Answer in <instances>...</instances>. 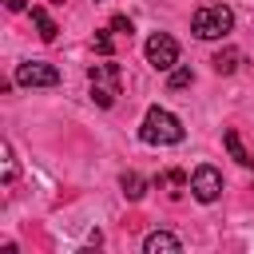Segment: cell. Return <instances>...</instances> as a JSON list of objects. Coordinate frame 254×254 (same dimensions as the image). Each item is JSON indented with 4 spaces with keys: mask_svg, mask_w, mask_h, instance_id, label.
<instances>
[{
    "mask_svg": "<svg viewBox=\"0 0 254 254\" xmlns=\"http://www.w3.org/2000/svg\"><path fill=\"white\" fill-rule=\"evenodd\" d=\"M111 32H119V36H131V20H127V16H111Z\"/></svg>",
    "mask_w": 254,
    "mask_h": 254,
    "instance_id": "15",
    "label": "cell"
},
{
    "mask_svg": "<svg viewBox=\"0 0 254 254\" xmlns=\"http://www.w3.org/2000/svg\"><path fill=\"white\" fill-rule=\"evenodd\" d=\"M230 28H234V12H230L226 4H206V8H198L194 20H190V32H194L198 40H222Z\"/></svg>",
    "mask_w": 254,
    "mask_h": 254,
    "instance_id": "2",
    "label": "cell"
},
{
    "mask_svg": "<svg viewBox=\"0 0 254 254\" xmlns=\"http://www.w3.org/2000/svg\"><path fill=\"white\" fill-rule=\"evenodd\" d=\"M16 83L20 87H56L60 83V71L52 64H44V60H24L16 67Z\"/></svg>",
    "mask_w": 254,
    "mask_h": 254,
    "instance_id": "5",
    "label": "cell"
},
{
    "mask_svg": "<svg viewBox=\"0 0 254 254\" xmlns=\"http://www.w3.org/2000/svg\"><path fill=\"white\" fill-rule=\"evenodd\" d=\"M190 83H194V71H190V67H171V75H167V87H171V91L190 87Z\"/></svg>",
    "mask_w": 254,
    "mask_h": 254,
    "instance_id": "13",
    "label": "cell"
},
{
    "mask_svg": "<svg viewBox=\"0 0 254 254\" xmlns=\"http://www.w3.org/2000/svg\"><path fill=\"white\" fill-rule=\"evenodd\" d=\"M238 64H242V52H238V48H222V52H214V56H210V67H214L218 75L238 71Z\"/></svg>",
    "mask_w": 254,
    "mask_h": 254,
    "instance_id": "8",
    "label": "cell"
},
{
    "mask_svg": "<svg viewBox=\"0 0 254 254\" xmlns=\"http://www.w3.org/2000/svg\"><path fill=\"white\" fill-rule=\"evenodd\" d=\"M143 250H147V254H179L183 242H179L175 234H167V230H151V234L143 238Z\"/></svg>",
    "mask_w": 254,
    "mask_h": 254,
    "instance_id": "7",
    "label": "cell"
},
{
    "mask_svg": "<svg viewBox=\"0 0 254 254\" xmlns=\"http://www.w3.org/2000/svg\"><path fill=\"white\" fill-rule=\"evenodd\" d=\"M87 79H91V99L99 103V107H111L115 103V95H119V64H95L91 71H87Z\"/></svg>",
    "mask_w": 254,
    "mask_h": 254,
    "instance_id": "3",
    "label": "cell"
},
{
    "mask_svg": "<svg viewBox=\"0 0 254 254\" xmlns=\"http://www.w3.org/2000/svg\"><path fill=\"white\" fill-rule=\"evenodd\" d=\"M143 52H147V64H151L155 71H171V67L179 64V44H175L167 32H155Z\"/></svg>",
    "mask_w": 254,
    "mask_h": 254,
    "instance_id": "4",
    "label": "cell"
},
{
    "mask_svg": "<svg viewBox=\"0 0 254 254\" xmlns=\"http://www.w3.org/2000/svg\"><path fill=\"white\" fill-rule=\"evenodd\" d=\"M52 4H64V0H52Z\"/></svg>",
    "mask_w": 254,
    "mask_h": 254,
    "instance_id": "17",
    "label": "cell"
},
{
    "mask_svg": "<svg viewBox=\"0 0 254 254\" xmlns=\"http://www.w3.org/2000/svg\"><path fill=\"white\" fill-rule=\"evenodd\" d=\"M139 139L151 143V147H175V143H183V123L167 107H147L143 127H139Z\"/></svg>",
    "mask_w": 254,
    "mask_h": 254,
    "instance_id": "1",
    "label": "cell"
},
{
    "mask_svg": "<svg viewBox=\"0 0 254 254\" xmlns=\"http://www.w3.org/2000/svg\"><path fill=\"white\" fill-rule=\"evenodd\" d=\"M190 194H194L198 202H218V194H222V175H218L214 167H198V171L190 175Z\"/></svg>",
    "mask_w": 254,
    "mask_h": 254,
    "instance_id": "6",
    "label": "cell"
},
{
    "mask_svg": "<svg viewBox=\"0 0 254 254\" xmlns=\"http://www.w3.org/2000/svg\"><path fill=\"white\" fill-rule=\"evenodd\" d=\"M4 4H8V12H24V8H28L24 0H4Z\"/></svg>",
    "mask_w": 254,
    "mask_h": 254,
    "instance_id": "16",
    "label": "cell"
},
{
    "mask_svg": "<svg viewBox=\"0 0 254 254\" xmlns=\"http://www.w3.org/2000/svg\"><path fill=\"white\" fill-rule=\"evenodd\" d=\"M222 143H226V151H230V159H234V163L254 167V155H246V147H242V139H238V131H234V127H226V131H222Z\"/></svg>",
    "mask_w": 254,
    "mask_h": 254,
    "instance_id": "9",
    "label": "cell"
},
{
    "mask_svg": "<svg viewBox=\"0 0 254 254\" xmlns=\"http://www.w3.org/2000/svg\"><path fill=\"white\" fill-rule=\"evenodd\" d=\"M91 48H95L99 56H111V36H107V32H95V36H91Z\"/></svg>",
    "mask_w": 254,
    "mask_h": 254,
    "instance_id": "14",
    "label": "cell"
},
{
    "mask_svg": "<svg viewBox=\"0 0 254 254\" xmlns=\"http://www.w3.org/2000/svg\"><path fill=\"white\" fill-rule=\"evenodd\" d=\"M0 159H4V187H12L16 183V155H12V143L8 139L0 143Z\"/></svg>",
    "mask_w": 254,
    "mask_h": 254,
    "instance_id": "12",
    "label": "cell"
},
{
    "mask_svg": "<svg viewBox=\"0 0 254 254\" xmlns=\"http://www.w3.org/2000/svg\"><path fill=\"white\" fill-rule=\"evenodd\" d=\"M32 24L40 28V40H44V44H52V40H56V24H52V16H48L44 8H32Z\"/></svg>",
    "mask_w": 254,
    "mask_h": 254,
    "instance_id": "11",
    "label": "cell"
},
{
    "mask_svg": "<svg viewBox=\"0 0 254 254\" xmlns=\"http://www.w3.org/2000/svg\"><path fill=\"white\" fill-rule=\"evenodd\" d=\"M119 187H123V198H131V202H139V198L147 194V183H143V175H135V171H123V175H119Z\"/></svg>",
    "mask_w": 254,
    "mask_h": 254,
    "instance_id": "10",
    "label": "cell"
}]
</instances>
